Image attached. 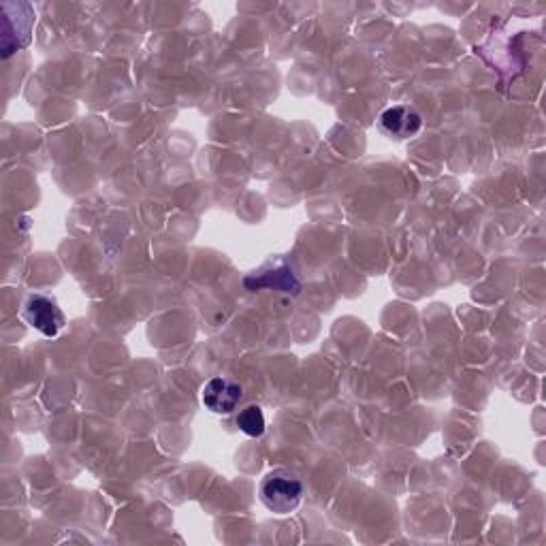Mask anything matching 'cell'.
Segmentation results:
<instances>
[{
  "mask_svg": "<svg viewBox=\"0 0 546 546\" xmlns=\"http://www.w3.org/2000/svg\"><path fill=\"white\" fill-rule=\"evenodd\" d=\"M22 318L32 329L45 337H58L64 331V327H67V318H64L58 301L39 293L30 295L24 301Z\"/></svg>",
  "mask_w": 546,
  "mask_h": 546,
  "instance_id": "cell-2",
  "label": "cell"
},
{
  "mask_svg": "<svg viewBox=\"0 0 546 546\" xmlns=\"http://www.w3.org/2000/svg\"><path fill=\"white\" fill-rule=\"evenodd\" d=\"M259 286H267V288H280V291L284 293H293L297 295L299 293V280L295 278V273L288 269V267H280L273 271V278L269 276V273H261L259 276V282H256V288Z\"/></svg>",
  "mask_w": 546,
  "mask_h": 546,
  "instance_id": "cell-6",
  "label": "cell"
},
{
  "mask_svg": "<svg viewBox=\"0 0 546 546\" xmlns=\"http://www.w3.org/2000/svg\"><path fill=\"white\" fill-rule=\"evenodd\" d=\"M303 483L291 470H273L269 472L259 487L261 502L273 515H291L303 502Z\"/></svg>",
  "mask_w": 546,
  "mask_h": 546,
  "instance_id": "cell-1",
  "label": "cell"
},
{
  "mask_svg": "<svg viewBox=\"0 0 546 546\" xmlns=\"http://www.w3.org/2000/svg\"><path fill=\"white\" fill-rule=\"evenodd\" d=\"M244 391L239 384L231 378L216 376L210 382H205V387L201 389V401L203 406L214 412V414H231L239 401H242Z\"/></svg>",
  "mask_w": 546,
  "mask_h": 546,
  "instance_id": "cell-4",
  "label": "cell"
},
{
  "mask_svg": "<svg viewBox=\"0 0 546 546\" xmlns=\"http://www.w3.org/2000/svg\"><path fill=\"white\" fill-rule=\"evenodd\" d=\"M378 128L395 141H406L421 133L423 116L419 109H414L410 105H393L380 114Z\"/></svg>",
  "mask_w": 546,
  "mask_h": 546,
  "instance_id": "cell-3",
  "label": "cell"
},
{
  "mask_svg": "<svg viewBox=\"0 0 546 546\" xmlns=\"http://www.w3.org/2000/svg\"><path fill=\"white\" fill-rule=\"evenodd\" d=\"M239 431L246 433V436L250 438H261L265 433V414H263V408L261 406H246L244 410H239L237 419H235Z\"/></svg>",
  "mask_w": 546,
  "mask_h": 546,
  "instance_id": "cell-5",
  "label": "cell"
}]
</instances>
